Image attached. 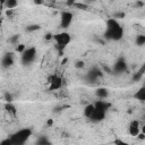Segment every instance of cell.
<instances>
[{
	"label": "cell",
	"mask_w": 145,
	"mask_h": 145,
	"mask_svg": "<svg viewBox=\"0 0 145 145\" xmlns=\"http://www.w3.org/2000/svg\"><path fill=\"white\" fill-rule=\"evenodd\" d=\"M36 58V48L34 46H29L26 48L24 50L23 53H20V61L24 66H28L31 65Z\"/></svg>",
	"instance_id": "4"
},
{
	"label": "cell",
	"mask_w": 145,
	"mask_h": 145,
	"mask_svg": "<svg viewBox=\"0 0 145 145\" xmlns=\"http://www.w3.org/2000/svg\"><path fill=\"white\" fill-rule=\"evenodd\" d=\"M3 6L7 10H14L16 7H18V1H16V0H6L3 2Z\"/></svg>",
	"instance_id": "15"
},
{
	"label": "cell",
	"mask_w": 145,
	"mask_h": 145,
	"mask_svg": "<svg viewBox=\"0 0 145 145\" xmlns=\"http://www.w3.org/2000/svg\"><path fill=\"white\" fill-rule=\"evenodd\" d=\"M135 97H136L138 101L144 102V101H145V88H144V87H140V88H139V89L136 92Z\"/></svg>",
	"instance_id": "16"
},
{
	"label": "cell",
	"mask_w": 145,
	"mask_h": 145,
	"mask_svg": "<svg viewBox=\"0 0 145 145\" xmlns=\"http://www.w3.org/2000/svg\"><path fill=\"white\" fill-rule=\"evenodd\" d=\"M25 49H26V46H25V44H23V43H19V44L16 46V51H17L18 53H23Z\"/></svg>",
	"instance_id": "24"
},
{
	"label": "cell",
	"mask_w": 145,
	"mask_h": 145,
	"mask_svg": "<svg viewBox=\"0 0 145 145\" xmlns=\"http://www.w3.org/2000/svg\"><path fill=\"white\" fill-rule=\"evenodd\" d=\"M136 138H138V139H140V140H144V139H145V134H144V131H140V133L136 136Z\"/></svg>",
	"instance_id": "28"
},
{
	"label": "cell",
	"mask_w": 145,
	"mask_h": 145,
	"mask_svg": "<svg viewBox=\"0 0 145 145\" xmlns=\"http://www.w3.org/2000/svg\"><path fill=\"white\" fill-rule=\"evenodd\" d=\"M32 134L33 131L31 128H22L16 133H14L9 138L12 145H25V143L28 140Z\"/></svg>",
	"instance_id": "3"
},
{
	"label": "cell",
	"mask_w": 145,
	"mask_h": 145,
	"mask_svg": "<svg viewBox=\"0 0 145 145\" xmlns=\"http://www.w3.org/2000/svg\"><path fill=\"white\" fill-rule=\"evenodd\" d=\"M102 75H103L102 70L99 69V68H96V67H94V68H92L91 70L87 71V74H86V80L87 82L95 83L100 77H102Z\"/></svg>",
	"instance_id": "7"
},
{
	"label": "cell",
	"mask_w": 145,
	"mask_h": 145,
	"mask_svg": "<svg viewBox=\"0 0 145 145\" xmlns=\"http://www.w3.org/2000/svg\"><path fill=\"white\" fill-rule=\"evenodd\" d=\"M135 43H136L137 46H143V45L145 44V35H144V34H138V35H136Z\"/></svg>",
	"instance_id": "18"
},
{
	"label": "cell",
	"mask_w": 145,
	"mask_h": 145,
	"mask_svg": "<svg viewBox=\"0 0 145 145\" xmlns=\"http://www.w3.org/2000/svg\"><path fill=\"white\" fill-rule=\"evenodd\" d=\"M72 19H74V15L72 12L68 11V10H65L60 14V27L63 28V29H67L71 23H72Z\"/></svg>",
	"instance_id": "5"
},
{
	"label": "cell",
	"mask_w": 145,
	"mask_h": 145,
	"mask_svg": "<svg viewBox=\"0 0 145 145\" xmlns=\"http://www.w3.org/2000/svg\"><path fill=\"white\" fill-rule=\"evenodd\" d=\"M5 100H6L7 103H11L12 102V95L9 94V93H6L5 94Z\"/></svg>",
	"instance_id": "26"
},
{
	"label": "cell",
	"mask_w": 145,
	"mask_h": 145,
	"mask_svg": "<svg viewBox=\"0 0 145 145\" xmlns=\"http://www.w3.org/2000/svg\"><path fill=\"white\" fill-rule=\"evenodd\" d=\"M45 39H46V40H51V39H52V34H50V33L46 34V35H45Z\"/></svg>",
	"instance_id": "29"
},
{
	"label": "cell",
	"mask_w": 145,
	"mask_h": 145,
	"mask_svg": "<svg viewBox=\"0 0 145 145\" xmlns=\"http://www.w3.org/2000/svg\"><path fill=\"white\" fill-rule=\"evenodd\" d=\"M36 145H51V143L49 142V139H48L46 137L42 136V137H40V138L37 139Z\"/></svg>",
	"instance_id": "20"
},
{
	"label": "cell",
	"mask_w": 145,
	"mask_h": 145,
	"mask_svg": "<svg viewBox=\"0 0 145 145\" xmlns=\"http://www.w3.org/2000/svg\"><path fill=\"white\" fill-rule=\"evenodd\" d=\"M105 116H106V111L100 110V109H96V108H95L93 114L89 117L88 120H91L92 122H95V123H96V122H101V121H103V120L105 119Z\"/></svg>",
	"instance_id": "9"
},
{
	"label": "cell",
	"mask_w": 145,
	"mask_h": 145,
	"mask_svg": "<svg viewBox=\"0 0 145 145\" xmlns=\"http://www.w3.org/2000/svg\"><path fill=\"white\" fill-rule=\"evenodd\" d=\"M104 37L110 41H120L123 37V28L116 18H109L104 31Z\"/></svg>",
	"instance_id": "1"
},
{
	"label": "cell",
	"mask_w": 145,
	"mask_h": 145,
	"mask_svg": "<svg viewBox=\"0 0 145 145\" xmlns=\"http://www.w3.org/2000/svg\"><path fill=\"white\" fill-rule=\"evenodd\" d=\"M113 145H129V144L127 142H125L123 139H121V138H116L113 140Z\"/></svg>",
	"instance_id": "23"
},
{
	"label": "cell",
	"mask_w": 145,
	"mask_h": 145,
	"mask_svg": "<svg viewBox=\"0 0 145 145\" xmlns=\"http://www.w3.org/2000/svg\"><path fill=\"white\" fill-rule=\"evenodd\" d=\"M112 70H113V72H116V74H121V72L126 71V70H127V62H126V60H125L123 58H119V59L114 62Z\"/></svg>",
	"instance_id": "10"
},
{
	"label": "cell",
	"mask_w": 145,
	"mask_h": 145,
	"mask_svg": "<svg viewBox=\"0 0 145 145\" xmlns=\"http://www.w3.org/2000/svg\"><path fill=\"white\" fill-rule=\"evenodd\" d=\"M10 43H12V44H17L18 45V41H19V35H12L11 37H9V40H8Z\"/></svg>",
	"instance_id": "22"
},
{
	"label": "cell",
	"mask_w": 145,
	"mask_h": 145,
	"mask_svg": "<svg viewBox=\"0 0 145 145\" xmlns=\"http://www.w3.org/2000/svg\"><path fill=\"white\" fill-rule=\"evenodd\" d=\"M48 83L50 91H58L62 87V78L59 75H51L48 79Z\"/></svg>",
	"instance_id": "6"
},
{
	"label": "cell",
	"mask_w": 145,
	"mask_h": 145,
	"mask_svg": "<svg viewBox=\"0 0 145 145\" xmlns=\"http://www.w3.org/2000/svg\"><path fill=\"white\" fill-rule=\"evenodd\" d=\"M95 95L96 97H99V100H104L109 96V91L105 87H99L95 91Z\"/></svg>",
	"instance_id": "12"
},
{
	"label": "cell",
	"mask_w": 145,
	"mask_h": 145,
	"mask_svg": "<svg viewBox=\"0 0 145 145\" xmlns=\"http://www.w3.org/2000/svg\"><path fill=\"white\" fill-rule=\"evenodd\" d=\"M41 27H40V25H37V24H33V25H28V26H26V31L27 32H34V31H37V29H40Z\"/></svg>",
	"instance_id": "21"
},
{
	"label": "cell",
	"mask_w": 145,
	"mask_h": 145,
	"mask_svg": "<svg viewBox=\"0 0 145 145\" xmlns=\"http://www.w3.org/2000/svg\"><path fill=\"white\" fill-rule=\"evenodd\" d=\"M5 109L11 116H16V113H17V110H16V108H15V105L12 103H6L5 104Z\"/></svg>",
	"instance_id": "17"
},
{
	"label": "cell",
	"mask_w": 145,
	"mask_h": 145,
	"mask_svg": "<svg viewBox=\"0 0 145 145\" xmlns=\"http://www.w3.org/2000/svg\"><path fill=\"white\" fill-rule=\"evenodd\" d=\"M0 7H1V3H0Z\"/></svg>",
	"instance_id": "30"
},
{
	"label": "cell",
	"mask_w": 145,
	"mask_h": 145,
	"mask_svg": "<svg viewBox=\"0 0 145 145\" xmlns=\"http://www.w3.org/2000/svg\"><path fill=\"white\" fill-rule=\"evenodd\" d=\"M94 106L96 109H100V110H104V111H108V109L111 106V104L104 100H97L95 103H94Z\"/></svg>",
	"instance_id": "13"
},
{
	"label": "cell",
	"mask_w": 145,
	"mask_h": 145,
	"mask_svg": "<svg viewBox=\"0 0 145 145\" xmlns=\"http://www.w3.org/2000/svg\"><path fill=\"white\" fill-rule=\"evenodd\" d=\"M0 145H12V144L10 142V138H5L0 142Z\"/></svg>",
	"instance_id": "27"
},
{
	"label": "cell",
	"mask_w": 145,
	"mask_h": 145,
	"mask_svg": "<svg viewBox=\"0 0 145 145\" xmlns=\"http://www.w3.org/2000/svg\"><path fill=\"white\" fill-rule=\"evenodd\" d=\"M52 40L56 42V48L58 50V52L60 53L59 56H62L63 53V50L68 46V44L71 42V35L66 32V31H62V32H59V33H56L52 35Z\"/></svg>",
	"instance_id": "2"
},
{
	"label": "cell",
	"mask_w": 145,
	"mask_h": 145,
	"mask_svg": "<svg viewBox=\"0 0 145 145\" xmlns=\"http://www.w3.org/2000/svg\"><path fill=\"white\" fill-rule=\"evenodd\" d=\"M75 68H77V69H80V68H84V66H85V62L83 61V60H77L76 62H75Z\"/></svg>",
	"instance_id": "25"
},
{
	"label": "cell",
	"mask_w": 145,
	"mask_h": 145,
	"mask_svg": "<svg viewBox=\"0 0 145 145\" xmlns=\"http://www.w3.org/2000/svg\"><path fill=\"white\" fill-rule=\"evenodd\" d=\"M94 110H95L94 103H88L87 105H85V108H84V110H83V114H84L87 119H89V117L93 114Z\"/></svg>",
	"instance_id": "14"
},
{
	"label": "cell",
	"mask_w": 145,
	"mask_h": 145,
	"mask_svg": "<svg viewBox=\"0 0 145 145\" xmlns=\"http://www.w3.org/2000/svg\"><path fill=\"white\" fill-rule=\"evenodd\" d=\"M15 59H14V53L12 52H7L3 54L2 59H1V66L3 68H9L14 65Z\"/></svg>",
	"instance_id": "11"
},
{
	"label": "cell",
	"mask_w": 145,
	"mask_h": 145,
	"mask_svg": "<svg viewBox=\"0 0 145 145\" xmlns=\"http://www.w3.org/2000/svg\"><path fill=\"white\" fill-rule=\"evenodd\" d=\"M72 7H76L77 9H83V10H86V9L88 8V6H87L86 3L80 2V1H75L74 5H72Z\"/></svg>",
	"instance_id": "19"
},
{
	"label": "cell",
	"mask_w": 145,
	"mask_h": 145,
	"mask_svg": "<svg viewBox=\"0 0 145 145\" xmlns=\"http://www.w3.org/2000/svg\"><path fill=\"white\" fill-rule=\"evenodd\" d=\"M140 131H142V129H140V123H139V121H138L137 119L131 120V121L129 122V125H128V133H129V135L133 136V137H136Z\"/></svg>",
	"instance_id": "8"
}]
</instances>
